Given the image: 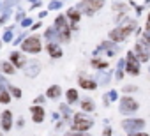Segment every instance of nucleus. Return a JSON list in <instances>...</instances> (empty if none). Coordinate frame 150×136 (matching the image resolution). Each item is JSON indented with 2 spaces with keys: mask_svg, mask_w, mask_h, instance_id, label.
<instances>
[{
  "mask_svg": "<svg viewBox=\"0 0 150 136\" xmlns=\"http://www.w3.org/2000/svg\"><path fill=\"white\" fill-rule=\"evenodd\" d=\"M23 50H25V51H28V50H32V53H37V51L41 50V44H39V39H35V37H32V39H28V41H25V44H23Z\"/></svg>",
  "mask_w": 150,
  "mask_h": 136,
  "instance_id": "nucleus-1",
  "label": "nucleus"
},
{
  "mask_svg": "<svg viewBox=\"0 0 150 136\" xmlns=\"http://www.w3.org/2000/svg\"><path fill=\"white\" fill-rule=\"evenodd\" d=\"M41 117H42V110L35 108V110H34V120H35V122H39V120H41Z\"/></svg>",
  "mask_w": 150,
  "mask_h": 136,
  "instance_id": "nucleus-2",
  "label": "nucleus"
},
{
  "mask_svg": "<svg viewBox=\"0 0 150 136\" xmlns=\"http://www.w3.org/2000/svg\"><path fill=\"white\" fill-rule=\"evenodd\" d=\"M48 50H50V53H51L53 57H58V55H60V50H57V46H48Z\"/></svg>",
  "mask_w": 150,
  "mask_h": 136,
  "instance_id": "nucleus-3",
  "label": "nucleus"
},
{
  "mask_svg": "<svg viewBox=\"0 0 150 136\" xmlns=\"http://www.w3.org/2000/svg\"><path fill=\"white\" fill-rule=\"evenodd\" d=\"M57 92H60V89H57V87H53V89H50V90H48L50 97H55V96H57Z\"/></svg>",
  "mask_w": 150,
  "mask_h": 136,
  "instance_id": "nucleus-4",
  "label": "nucleus"
},
{
  "mask_svg": "<svg viewBox=\"0 0 150 136\" xmlns=\"http://www.w3.org/2000/svg\"><path fill=\"white\" fill-rule=\"evenodd\" d=\"M67 97H69V101H76V92H74V90H69V92H67Z\"/></svg>",
  "mask_w": 150,
  "mask_h": 136,
  "instance_id": "nucleus-5",
  "label": "nucleus"
},
{
  "mask_svg": "<svg viewBox=\"0 0 150 136\" xmlns=\"http://www.w3.org/2000/svg\"><path fill=\"white\" fill-rule=\"evenodd\" d=\"M81 85H83L85 89H87V87H88V89H94V87H96L94 83H90V81H85V80H81Z\"/></svg>",
  "mask_w": 150,
  "mask_h": 136,
  "instance_id": "nucleus-6",
  "label": "nucleus"
},
{
  "mask_svg": "<svg viewBox=\"0 0 150 136\" xmlns=\"http://www.w3.org/2000/svg\"><path fill=\"white\" fill-rule=\"evenodd\" d=\"M7 99H9V97H7V96H4V92H0V101H4V103H7Z\"/></svg>",
  "mask_w": 150,
  "mask_h": 136,
  "instance_id": "nucleus-7",
  "label": "nucleus"
},
{
  "mask_svg": "<svg viewBox=\"0 0 150 136\" xmlns=\"http://www.w3.org/2000/svg\"><path fill=\"white\" fill-rule=\"evenodd\" d=\"M146 27H148V28H150V16H148V23H146Z\"/></svg>",
  "mask_w": 150,
  "mask_h": 136,
  "instance_id": "nucleus-8",
  "label": "nucleus"
}]
</instances>
